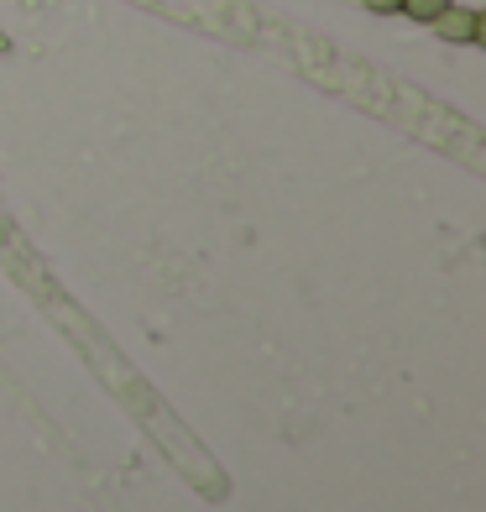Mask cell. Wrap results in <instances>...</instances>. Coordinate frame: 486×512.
<instances>
[{
	"label": "cell",
	"mask_w": 486,
	"mask_h": 512,
	"mask_svg": "<svg viewBox=\"0 0 486 512\" xmlns=\"http://www.w3.org/2000/svg\"><path fill=\"white\" fill-rule=\"evenodd\" d=\"M434 32L445 37V42H466V48H476L481 32H486V16L476 6H455V0H450V6L434 16Z\"/></svg>",
	"instance_id": "obj_1"
},
{
	"label": "cell",
	"mask_w": 486,
	"mask_h": 512,
	"mask_svg": "<svg viewBox=\"0 0 486 512\" xmlns=\"http://www.w3.org/2000/svg\"><path fill=\"white\" fill-rule=\"evenodd\" d=\"M450 0H403V16L408 21H424V27H434V16L445 11Z\"/></svg>",
	"instance_id": "obj_2"
},
{
	"label": "cell",
	"mask_w": 486,
	"mask_h": 512,
	"mask_svg": "<svg viewBox=\"0 0 486 512\" xmlns=\"http://www.w3.org/2000/svg\"><path fill=\"white\" fill-rule=\"evenodd\" d=\"M361 6L372 11V16H398V11H403V0H361Z\"/></svg>",
	"instance_id": "obj_3"
}]
</instances>
